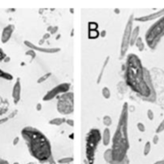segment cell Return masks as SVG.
<instances>
[{
	"label": "cell",
	"mask_w": 164,
	"mask_h": 164,
	"mask_svg": "<svg viewBox=\"0 0 164 164\" xmlns=\"http://www.w3.org/2000/svg\"><path fill=\"white\" fill-rule=\"evenodd\" d=\"M73 161V158L72 157H65L61 158L60 159H58V163L60 164H68L69 162H72Z\"/></svg>",
	"instance_id": "20"
},
{
	"label": "cell",
	"mask_w": 164,
	"mask_h": 164,
	"mask_svg": "<svg viewBox=\"0 0 164 164\" xmlns=\"http://www.w3.org/2000/svg\"><path fill=\"white\" fill-rule=\"evenodd\" d=\"M135 45H136V47H138L139 51H143L144 49H145V45H144L143 40H142L141 37H139V39H137Z\"/></svg>",
	"instance_id": "17"
},
{
	"label": "cell",
	"mask_w": 164,
	"mask_h": 164,
	"mask_svg": "<svg viewBox=\"0 0 164 164\" xmlns=\"http://www.w3.org/2000/svg\"><path fill=\"white\" fill-rule=\"evenodd\" d=\"M6 57H7V55L5 54V52L3 51L2 48H0V62L3 61Z\"/></svg>",
	"instance_id": "27"
},
{
	"label": "cell",
	"mask_w": 164,
	"mask_h": 164,
	"mask_svg": "<svg viewBox=\"0 0 164 164\" xmlns=\"http://www.w3.org/2000/svg\"><path fill=\"white\" fill-rule=\"evenodd\" d=\"M15 26L13 24H9L7 27L3 28L2 32V35H1V42L2 43H7V42L9 41L12 36V34L15 31Z\"/></svg>",
	"instance_id": "11"
},
{
	"label": "cell",
	"mask_w": 164,
	"mask_h": 164,
	"mask_svg": "<svg viewBox=\"0 0 164 164\" xmlns=\"http://www.w3.org/2000/svg\"><path fill=\"white\" fill-rule=\"evenodd\" d=\"M23 43L25 44L28 48H30L31 50L39 51V52L41 53H45V54H55V53L60 52L61 50L60 47H41L35 45L28 40H25L23 42Z\"/></svg>",
	"instance_id": "9"
},
{
	"label": "cell",
	"mask_w": 164,
	"mask_h": 164,
	"mask_svg": "<svg viewBox=\"0 0 164 164\" xmlns=\"http://www.w3.org/2000/svg\"><path fill=\"white\" fill-rule=\"evenodd\" d=\"M102 139V133L97 128H92L87 133L85 138V156L89 164L94 163L96 150Z\"/></svg>",
	"instance_id": "4"
},
{
	"label": "cell",
	"mask_w": 164,
	"mask_h": 164,
	"mask_svg": "<svg viewBox=\"0 0 164 164\" xmlns=\"http://www.w3.org/2000/svg\"><path fill=\"white\" fill-rule=\"evenodd\" d=\"M70 87H71V85H70V83H69V82L60 83V84L55 86L53 88H52L50 91H48V92L44 95V97H43V100L45 101V102L52 100L56 96L69 92L70 89Z\"/></svg>",
	"instance_id": "8"
},
{
	"label": "cell",
	"mask_w": 164,
	"mask_h": 164,
	"mask_svg": "<svg viewBox=\"0 0 164 164\" xmlns=\"http://www.w3.org/2000/svg\"><path fill=\"white\" fill-rule=\"evenodd\" d=\"M139 33H140V27L136 26L135 27L133 28L131 34V38H130V46L135 45L137 39H139Z\"/></svg>",
	"instance_id": "14"
},
{
	"label": "cell",
	"mask_w": 164,
	"mask_h": 164,
	"mask_svg": "<svg viewBox=\"0 0 164 164\" xmlns=\"http://www.w3.org/2000/svg\"><path fill=\"white\" fill-rule=\"evenodd\" d=\"M10 60H11V59H10L9 57H7H7L5 58V59L3 60V61H4L5 63H8V62H10Z\"/></svg>",
	"instance_id": "38"
},
{
	"label": "cell",
	"mask_w": 164,
	"mask_h": 164,
	"mask_svg": "<svg viewBox=\"0 0 164 164\" xmlns=\"http://www.w3.org/2000/svg\"><path fill=\"white\" fill-rule=\"evenodd\" d=\"M25 55H27V56H30L32 59H34L35 58V56H36V53H35V50H28L27 52L25 53Z\"/></svg>",
	"instance_id": "25"
},
{
	"label": "cell",
	"mask_w": 164,
	"mask_h": 164,
	"mask_svg": "<svg viewBox=\"0 0 164 164\" xmlns=\"http://www.w3.org/2000/svg\"><path fill=\"white\" fill-rule=\"evenodd\" d=\"M12 98H13V101H14L15 104H17V103L20 101L21 98L20 79H17L16 82H15L14 87H13V90H12Z\"/></svg>",
	"instance_id": "12"
},
{
	"label": "cell",
	"mask_w": 164,
	"mask_h": 164,
	"mask_svg": "<svg viewBox=\"0 0 164 164\" xmlns=\"http://www.w3.org/2000/svg\"><path fill=\"white\" fill-rule=\"evenodd\" d=\"M109 56H108V57H106V59H105L104 63H103V65L102 66L101 71H100L99 75H98V77H97V83H100V82L102 81V76H103V74H104L105 69V67H106L108 63H109Z\"/></svg>",
	"instance_id": "16"
},
{
	"label": "cell",
	"mask_w": 164,
	"mask_h": 164,
	"mask_svg": "<svg viewBox=\"0 0 164 164\" xmlns=\"http://www.w3.org/2000/svg\"><path fill=\"white\" fill-rule=\"evenodd\" d=\"M42 109V105L41 103H37L36 105V110L38 111H41Z\"/></svg>",
	"instance_id": "34"
},
{
	"label": "cell",
	"mask_w": 164,
	"mask_h": 164,
	"mask_svg": "<svg viewBox=\"0 0 164 164\" xmlns=\"http://www.w3.org/2000/svg\"><path fill=\"white\" fill-rule=\"evenodd\" d=\"M114 12H116V14H119V13H120V10H119V9H114Z\"/></svg>",
	"instance_id": "39"
},
{
	"label": "cell",
	"mask_w": 164,
	"mask_h": 164,
	"mask_svg": "<svg viewBox=\"0 0 164 164\" xmlns=\"http://www.w3.org/2000/svg\"><path fill=\"white\" fill-rule=\"evenodd\" d=\"M65 122H66V119H65V118H60V117H58V118H54V119L49 120V123L50 124V125L59 127V126H61L62 124H64Z\"/></svg>",
	"instance_id": "15"
},
{
	"label": "cell",
	"mask_w": 164,
	"mask_h": 164,
	"mask_svg": "<svg viewBox=\"0 0 164 164\" xmlns=\"http://www.w3.org/2000/svg\"><path fill=\"white\" fill-rule=\"evenodd\" d=\"M18 141H19V138H18V137H15L14 139V141H13V145H14V146H16L17 144L18 143Z\"/></svg>",
	"instance_id": "31"
},
{
	"label": "cell",
	"mask_w": 164,
	"mask_h": 164,
	"mask_svg": "<svg viewBox=\"0 0 164 164\" xmlns=\"http://www.w3.org/2000/svg\"><path fill=\"white\" fill-rule=\"evenodd\" d=\"M102 95L105 99H109L111 96V92L109 87H104L102 90Z\"/></svg>",
	"instance_id": "19"
},
{
	"label": "cell",
	"mask_w": 164,
	"mask_h": 164,
	"mask_svg": "<svg viewBox=\"0 0 164 164\" xmlns=\"http://www.w3.org/2000/svg\"><path fill=\"white\" fill-rule=\"evenodd\" d=\"M30 155L41 162L49 161L52 157V145L44 133L33 127H25L21 130Z\"/></svg>",
	"instance_id": "2"
},
{
	"label": "cell",
	"mask_w": 164,
	"mask_h": 164,
	"mask_svg": "<svg viewBox=\"0 0 164 164\" xmlns=\"http://www.w3.org/2000/svg\"><path fill=\"white\" fill-rule=\"evenodd\" d=\"M125 81L126 86L143 100L155 102L156 91L150 71L143 66L140 58L133 53L129 54L126 58Z\"/></svg>",
	"instance_id": "1"
},
{
	"label": "cell",
	"mask_w": 164,
	"mask_h": 164,
	"mask_svg": "<svg viewBox=\"0 0 164 164\" xmlns=\"http://www.w3.org/2000/svg\"><path fill=\"white\" fill-rule=\"evenodd\" d=\"M101 35H102V37H103V38H104V37H105V35H106V32H105V31H102V33H101Z\"/></svg>",
	"instance_id": "36"
},
{
	"label": "cell",
	"mask_w": 164,
	"mask_h": 164,
	"mask_svg": "<svg viewBox=\"0 0 164 164\" xmlns=\"http://www.w3.org/2000/svg\"><path fill=\"white\" fill-rule=\"evenodd\" d=\"M48 31H50L51 34H55V32H57L58 31V27H49Z\"/></svg>",
	"instance_id": "28"
},
{
	"label": "cell",
	"mask_w": 164,
	"mask_h": 164,
	"mask_svg": "<svg viewBox=\"0 0 164 164\" xmlns=\"http://www.w3.org/2000/svg\"><path fill=\"white\" fill-rule=\"evenodd\" d=\"M56 109L60 114L68 115L72 114L74 111L73 92H67L59 97L56 103Z\"/></svg>",
	"instance_id": "6"
},
{
	"label": "cell",
	"mask_w": 164,
	"mask_h": 164,
	"mask_svg": "<svg viewBox=\"0 0 164 164\" xmlns=\"http://www.w3.org/2000/svg\"><path fill=\"white\" fill-rule=\"evenodd\" d=\"M65 123H67L69 126H70V127H72L74 126V122L72 119H66V122H65Z\"/></svg>",
	"instance_id": "30"
},
{
	"label": "cell",
	"mask_w": 164,
	"mask_h": 164,
	"mask_svg": "<svg viewBox=\"0 0 164 164\" xmlns=\"http://www.w3.org/2000/svg\"><path fill=\"white\" fill-rule=\"evenodd\" d=\"M111 140V132L109 128L106 127L105 128V130H103L102 133V143L105 146H107L110 143Z\"/></svg>",
	"instance_id": "13"
},
{
	"label": "cell",
	"mask_w": 164,
	"mask_h": 164,
	"mask_svg": "<svg viewBox=\"0 0 164 164\" xmlns=\"http://www.w3.org/2000/svg\"><path fill=\"white\" fill-rule=\"evenodd\" d=\"M103 123H104V125L106 127H109L112 125V119H111V117L109 116V115H105L103 117Z\"/></svg>",
	"instance_id": "23"
},
{
	"label": "cell",
	"mask_w": 164,
	"mask_h": 164,
	"mask_svg": "<svg viewBox=\"0 0 164 164\" xmlns=\"http://www.w3.org/2000/svg\"><path fill=\"white\" fill-rule=\"evenodd\" d=\"M49 38H50V33H49V32H47L46 34H44V36H43V39H48Z\"/></svg>",
	"instance_id": "32"
},
{
	"label": "cell",
	"mask_w": 164,
	"mask_h": 164,
	"mask_svg": "<svg viewBox=\"0 0 164 164\" xmlns=\"http://www.w3.org/2000/svg\"><path fill=\"white\" fill-rule=\"evenodd\" d=\"M164 36V15L155 22L146 31L145 40L150 49L155 50Z\"/></svg>",
	"instance_id": "5"
},
{
	"label": "cell",
	"mask_w": 164,
	"mask_h": 164,
	"mask_svg": "<svg viewBox=\"0 0 164 164\" xmlns=\"http://www.w3.org/2000/svg\"><path fill=\"white\" fill-rule=\"evenodd\" d=\"M146 115H147L148 119H150V121H152L153 119H154V118H155V114H154V112H153L152 110L149 109L147 111V112H146Z\"/></svg>",
	"instance_id": "26"
},
{
	"label": "cell",
	"mask_w": 164,
	"mask_h": 164,
	"mask_svg": "<svg viewBox=\"0 0 164 164\" xmlns=\"http://www.w3.org/2000/svg\"><path fill=\"white\" fill-rule=\"evenodd\" d=\"M51 75H52V73H50V72L46 73L44 75H42L41 77H39V79H38V80H37V83H39V84H40V83H43V82H45L47 79H49Z\"/></svg>",
	"instance_id": "22"
},
{
	"label": "cell",
	"mask_w": 164,
	"mask_h": 164,
	"mask_svg": "<svg viewBox=\"0 0 164 164\" xmlns=\"http://www.w3.org/2000/svg\"><path fill=\"white\" fill-rule=\"evenodd\" d=\"M154 164H164V159L163 160H160V161H158V162H155Z\"/></svg>",
	"instance_id": "37"
},
{
	"label": "cell",
	"mask_w": 164,
	"mask_h": 164,
	"mask_svg": "<svg viewBox=\"0 0 164 164\" xmlns=\"http://www.w3.org/2000/svg\"><path fill=\"white\" fill-rule=\"evenodd\" d=\"M164 15V9L160 10L157 12H154L147 15L141 16V17H136L134 18V21L136 22H141V23H145V22H149V21L155 20V19H158L160 18L161 17Z\"/></svg>",
	"instance_id": "10"
},
{
	"label": "cell",
	"mask_w": 164,
	"mask_h": 164,
	"mask_svg": "<svg viewBox=\"0 0 164 164\" xmlns=\"http://www.w3.org/2000/svg\"><path fill=\"white\" fill-rule=\"evenodd\" d=\"M128 120L129 106L127 103H124L115 132L112 138V159L115 162H122L127 157V152L129 148Z\"/></svg>",
	"instance_id": "3"
},
{
	"label": "cell",
	"mask_w": 164,
	"mask_h": 164,
	"mask_svg": "<svg viewBox=\"0 0 164 164\" xmlns=\"http://www.w3.org/2000/svg\"><path fill=\"white\" fill-rule=\"evenodd\" d=\"M0 78L4 79L6 80H12L13 79V75L7 73L6 71H2V69H0Z\"/></svg>",
	"instance_id": "18"
},
{
	"label": "cell",
	"mask_w": 164,
	"mask_h": 164,
	"mask_svg": "<svg viewBox=\"0 0 164 164\" xmlns=\"http://www.w3.org/2000/svg\"><path fill=\"white\" fill-rule=\"evenodd\" d=\"M0 164H9V162H7V160L2 159H0Z\"/></svg>",
	"instance_id": "35"
},
{
	"label": "cell",
	"mask_w": 164,
	"mask_h": 164,
	"mask_svg": "<svg viewBox=\"0 0 164 164\" xmlns=\"http://www.w3.org/2000/svg\"><path fill=\"white\" fill-rule=\"evenodd\" d=\"M150 150H151V143H150V141H147L144 145V148H143V155L145 156L149 155Z\"/></svg>",
	"instance_id": "21"
},
{
	"label": "cell",
	"mask_w": 164,
	"mask_h": 164,
	"mask_svg": "<svg viewBox=\"0 0 164 164\" xmlns=\"http://www.w3.org/2000/svg\"><path fill=\"white\" fill-rule=\"evenodd\" d=\"M134 14H131L128 18V21L126 24L124 32H123L122 39L121 42L120 47V59H122L126 56L129 46H130V38H131L132 31H133V23H134Z\"/></svg>",
	"instance_id": "7"
},
{
	"label": "cell",
	"mask_w": 164,
	"mask_h": 164,
	"mask_svg": "<svg viewBox=\"0 0 164 164\" xmlns=\"http://www.w3.org/2000/svg\"><path fill=\"white\" fill-rule=\"evenodd\" d=\"M137 128H138V130H139L140 132H145V131H146V127H145V125H144L142 123H141V122L137 123Z\"/></svg>",
	"instance_id": "24"
},
{
	"label": "cell",
	"mask_w": 164,
	"mask_h": 164,
	"mask_svg": "<svg viewBox=\"0 0 164 164\" xmlns=\"http://www.w3.org/2000/svg\"><path fill=\"white\" fill-rule=\"evenodd\" d=\"M8 119H9V118L8 117H7V118H3V119H0V124H2V123H6V122H7L8 121Z\"/></svg>",
	"instance_id": "33"
},
{
	"label": "cell",
	"mask_w": 164,
	"mask_h": 164,
	"mask_svg": "<svg viewBox=\"0 0 164 164\" xmlns=\"http://www.w3.org/2000/svg\"><path fill=\"white\" fill-rule=\"evenodd\" d=\"M159 136H158V134H155V136L153 137V140H152L153 143L156 145V144L159 143Z\"/></svg>",
	"instance_id": "29"
}]
</instances>
